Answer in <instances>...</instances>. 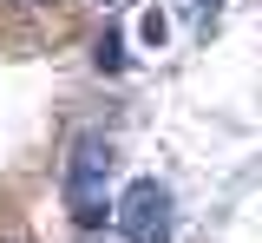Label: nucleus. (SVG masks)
Returning a JSON list of instances; mask_svg holds the SVG:
<instances>
[{"mask_svg":"<svg viewBox=\"0 0 262 243\" xmlns=\"http://www.w3.org/2000/svg\"><path fill=\"white\" fill-rule=\"evenodd\" d=\"M27 7H46V0H27Z\"/></svg>","mask_w":262,"mask_h":243,"instance_id":"6","label":"nucleus"},{"mask_svg":"<svg viewBox=\"0 0 262 243\" xmlns=\"http://www.w3.org/2000/svg\"><path fill=\"white\" fill-rule=\"evenodd\" d=\"M196 20L210 27V20H216V0H196Z\"/></svg>","mask_w":262,"mask_h":243,"instance_id":"5","label":"nucleus"},{"mask_svg":"<svg viewBox=\"0 0 262 243\" xmlns=\"http://www.w3.org/2000/svg\"><path fill=\"white\" fill-rule=\"evenodd\" d=\"M138 33H144V46H164V39H170V20H164L158 7H151V13L138 20Z\"/></svg>","mask_w":262,"mask_h":243,"instance_id":"3","label":"nucleus"},{"mask_svg":"<svg viewBox=\"0 0 262 243\" xmlns=\"http://www.w3.org/2000/svg\"><path fill=\"white\" fill-rule=\"evenodd\" d=\"M112 224L125 243H170V191L158 177L125 184V197H112Z\"/></svg>","mask_w":262,"mask_h":243,"instance_id":"2","label":"nucleus"},{"mask_svg":"<svg viewBox=\"0 0 262 243\" xmlns=\"http://www.w3.org/2000/svg\"><path fill=\"white\" fill-rule=\"evenodd\" d=\"M105 177H112V138H98V132L72 138V158H66V210H72L79 230H98L112 217Z\"/></svg>","mask_w":262,"mask_h":243,"instance_id":"1","label":"nucleus"},{"mask_svg":"<svg viewBox=\"0 0 262 243\" xmlns=\"http://www.w3.org/2000/svg\"><path fill=\"white\" fill-rule=\"evenodd\" d=\"M98 66H105V72H118V66H125V39H118V33H105V39H98Z\"/></svg>","mask_w":262,"mask_h":243,"instance_id":"4","label":"nucleus"}]
</instances>
